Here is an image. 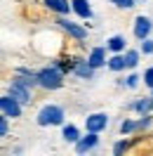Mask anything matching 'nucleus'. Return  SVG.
<instances>
[{
    "label": "nucleus",
    "instance_id": "obj_1",
    "mask_svg": "<svg viewBox=\"0 0 153 156\" xmlns=\"http://www.w3.org/2000/svg\"><path fill=\"white\" fill-rule=\"evenodd\" d=\"M38 85L45 90H59L64 85V76L59 66H47V69H40L38 71Z\"/></svg>",
    "mask_w": 153,
    "mask_h": 156
},
{
    "label": "nucleus",
    "instance_id": "obj_2",
    "mask_svg": "<svg viewBox=\"0 0 153 156\" xmlns=\"http://www.w3.org/2000/svg\"><path fill=\"white\" fill-rule=\"evenodd\" d=\"M64 109L57 104H45L38 111V126H64Z\"/></svg>",
    "mask_w": 153,
    "mask_h": 156
},
{
    "label": "nucleus",
    "instance_id": "obj_3",
    "mask_svg": "<svg viewBox=\"0 0 153 156\" xmlns=\"http://www.w3.org/2000/svg\"><path fill=\"white\" fill-rule=\"evenodd\" d=\"M0 109H2V116H7V118H19L21 116V102L17 97H12L10 92L2 95V99H0Z\"/></svg>",
    "mask_w": 153,
    "mask_h": 156
},
{
    "label": "nucleus",
    "instance_id": "obj_4",
    "mask_svg": "<svg viewBox=\"0 0 153 156\" xmlns=\"http://www.w3.org/2000/svg\"><path fill=\"white\" fill-rule=\"evenodd\" d=\"M57 24L66 31L68 36H73L76 40H85V38H87V29H85V26H80V24H76V21L66 19V14H61V19H59Z\"/></svg>",
    "mask_w": 153,
    "mask_h": 156
},
{
    "label": "nucleus",
    "instance_id": "obj_5",
    "mask_svg": "<svg viewBox=\"0 0 153 156\" xmlns=\"http://www.w3.org/2000/svg\"><path fill=\"white\" fill-rule=\"evenodd\" d=\"M106 126H108V116L106 114H90L85 118V128L90 133H101V130H106Z\"/></svg>",
    "mask_w": 153,
    "mask_h": 156
},
{
    "label": "nucleus",
    "instance_id": "obj_6",
    "mask_svg": "<svg viewBox=\"0 0 153 156\" xmlns=\"http://www.w3.org/2000/svg\"><path fill=\"white\" fill-rule=\"evenodd\" d=\"M97 144H99V133H90V130H87V135L80 137L76 142V151L78 154H87V151H92Z\"/></svg>",
    "mask_w": 153,
    "mask_h": 156
},
{
    "label": "nucleus",
    "instance_id": "obj_7",
    "mask_svg": "<svg viewBox=\"0 0 153 156\" xmlns=\"http://www.w3.org/2000/svg\"><path fill=\"white\" fill-rule=\"evenodd\" d=\"M7 92H10L12 97H17V99L21 102V104H26V102L31 99V88H26L24 83L14 80V78H12V83H10V90H7Z\"/></svg>",
    "mask_w": 153,
    "mask_h": 156
},
{
    "label": "nucleus",
    "instance_id": "obj_8",
    "mask_svg": "<svg viewBox=\"0 0 153 156\" xmlns=\"http://www.w3.org/2000/svg\"><path fill=\"white\" fill-rule=\"evenodd\" d=\"M151 29H153V24H151V19H148V17H137V21H134V36H137L139 40L148 38Z\"/></svg>",
    "mask_w": 153,
    "mask_h": 156
},
{
    "label": "nucleus",
    "instance_id": "obj_9",
    "mask_svg": "<svg viewBox=\"0 0 153 156\" xmlns=\"http://www.w3.org/2000/svg\"><path fill=\"white\" fill-rule=\"evenodd\" d=\"M87 64L92 69H101L106 64V50L104 48H94L90 52V57H87Z\"/></svg>",
    "mask_w": 153,
    "mask_h": 156
},
{
    "label": "nucleus",
    "instance_id": "obj_10",
    "mask_svg": "<svg viewBox=\"0 0 153 156\" xmlns=\"http://www.w3.org/2000/svg\"><path fill=\"white\" fill-rule=\"evenodd\" d=\"M42 2H45L52 12H57V14H68V12L73 10V5H71L68 0H42Z\"/></svg>",
    "mask_w": 153,
    "mask_h": 156
},
{
    "label": "nucleus",
    "instance_id": "obj_11",
    "mask_svg": "<svg viewBox=\"0 0 153 156\" xmlns=\"http://www.w3.org/2000/svg\"><path fill=\"white\" fill-rule=\"evenodd\" d=\"M71 5H73V12H76L80 19H92V7H90L87 0H73Z\"/></svg>",
    "mask_w": 153,
    "mask_h": 156
},
{
    "label": "nucleus",
    "instance_id": "obj_12",
    "mask_svg": "<svg viewBox=\"0 0 153 156\" xmlns=\"http://www.w3.org/2000/svg\"><path fill=\"white\" fill-rule=\"evenodd\" d=\"M94 71L97 69H92L87 62H76V66H73V73H76L78 78H87V80L94 78Z\"/></svg>",
    "mask_w": 153,
    "mask_h": 156
},
{
    "label": "nucleus",
    "instance_id": "obj_13",
    "mask_svg": "<svg viewBox=\"0 0 153 156\" xmlns=\"http://www.w3.org/2000/svg\"><path fill=\"white\" fill-rule=\"evenodd\" d=\"M106 66L111 69V71H125V69H127V64H125V55L113 52V57L106 62Z\"/></svg>",
    "mask_w": 153,
    "mask_h": 156
},
{
    "label": "nucleus",
    "instance_id": "obj_14",
    "mask_svg": "<svg viewBox=\"0 0 153 156\" xmlns=\"http://www.w3.org/2000/svg\"><path fill=\"white\" fill-rule=\"evenodd\" d=\"M125 45H127L125 36H111L108 43H106V48L111 50V52H125Z\"/></svg>",
    "mask_w": 153,
    "mask_h": 156
},
{
    "label": "nucleus",
    "instance_id": "obj_15",
    "mask_svg": "<svg viewBox=\"0 0 153 156\" xmlns=\"http://www.w3.org/2000/svg\"><path fill=\"white\" fill-rule=\"evenodd\" d=\"M61 137H64L66 142H71V144H76L78 140H80V130H78L76 126H64V130H61Z\"/></svg>",
    "mask_w": 153,
    "mask_h": 156
},
{
    "label": "nucleus",
    "instance_id": "obj_16",
    "mask_svg": "<svg viewBox=\"0 0 153 156\" xmlns=\"http://www.w3.org/2000/svg\"><path fill=\"white\" fill-rule=\"evenodd\" d=\"M130 109H137L139 114H151V109H153V95H151V97L139 99L137 104H130Z\"/></svg>",
    "mask_w": 153,
    "mask_h": 156
},
{
    "label": "nucleus",
    "instance_id": "obj_17",
    "mask_svg": "<svg viewBox=\"0 0 153 156\" xmlns=\"http://www.w3.org/2000/svg\"><path fill=\"white\" fill-rule=\"evenodd\" d=\"M139 57H141V50H127V52H125V64H127V69H137Z\"/></svg>",
    "mask_w": 153,
    "mask_h": 156
},
{
    "label": "nucleus",
    "instance_id": "obj_18",
    "mask_svg": "<svg viewBox=\"0 0 153 156\" xmlns=\"http://www.w3.org/2000/svg\"><path fill=\"white\" fill-rule=\"evenodd\" d=\"M151 126H153V116L151 114H141V118L137 121V130L141 133V130H148Z\"/></svg>",
    "mask_w": 153,
    "mask_h": 156
},
{
    "label": "nucleus",
    "instance_id": "obj_19",
    "mask_svg": "<svg viewBox=\"0 0 153 156\" xmlns=\"http://www.w3.org/2000/svg\"><path fill=\"white\" fill-rule=\"evenodd\" d=\"M120 133H123V135L137 133V121H132V118H125L123 123H120Z\"/></svg>",
    "mask_w": 153,
    "mask_h": 156
},
{
    "label": "nucleus",
    "instance_id": "obj_20",
    "mask_svg": "<svg viewBox=\"0 0 153 156\" xmlns=\"http://www.w3.org/2000/svg\"><path fill=\"white\" fill-rule=\"evenodd\" d=\"M127 149H130V142H127V140H120V142H115L113 154H115V156H120V154H125Z\"/></svg>",
    "mask_w": 153,
    "mask_h": 156
},
{
    "label": "nucleus",
    "instance_id": "obj_21",
    "mask_svg": "<svg viewBox=\"0 0 153 156\" xmlns=\"http://www.w3.org/2000/svg\"><path fill=\"white\" fill-rule=\"evenodd\" d=\"M139 50H141V55H153V40L151 38H144Z\"/></svg>",
    "mask_w": 153,
    "mask_h": 156
},
{
    "label": "nucleus",
    "instance_id": "obj_22",
    "mask_svg": "<svg viewBox=\"0 0 153 156\" xmlns=\"http://www.w3.org/2000/svg\"><path fill=\"white\" fill-rule=\"evenodd\" d=\"M115 7H120V10H130V7H134V2L137 0H111Z\"/></svg>",
    "mask_w": 153,
    "mask_h": 156
},
{
    "label": "nucleus",
    "instance_id": "obj_23",
    "mask_svg": "<svg viewBox=\"0 0 153 156\" xmlns=\"http://www.w3.org/2000/svg\"><path fill=\"white\" fill-rule=\"evenodd\" d=\"M123 83L127 85V88H137V85H139V76H137V73H130V76L125 78Z\"/></svg>",
    "mask_w": 153,
    "mask_h": 156
},
{
    "label": "nucleus",
    "instance_id": "obj_24",
    "mask_svg": "<svg viewBox=\"0 0 153 156\" xmlns=\"http://www.w3.org/2000/svg\"><path fill=\"white\" fill-rule=\"evenodd\" d=\"M144 83H146V85L153 90V66H151V69H146V73H144Z\"/></svg>",
    "mask_w": 153,
    "mask_h": 156
},
{
    "label": "nucleus",
    "instance_id": "obj_25",
    "mask_svg": "<svg viewBox=\"0 0 153 156\" xmlns=\"http://www.w3.org/2000/svg\"><path fill=\"white\" fill-rule=\"evenodd\" d=\"M7 133H10V126H7V116H2V121H0V135L7 137Z\"/></svg>",
    "mask_w": 153,
    "mask_h": 156
},
{
    "label": "nucleus",
    "instance_id": "obj_26",
    "mask_svg": "<svg viewBox=\"0 0 153 156\" xmlns=\"http://www.w3.org/2000/svg\"><path fill=\"white\" fill-rule=\"evenodd\" d=\"M137 2H144V0H137Z\"/></svg>",
    "mask_w": 153,
    "mask_h": 156
}]
</instances>
